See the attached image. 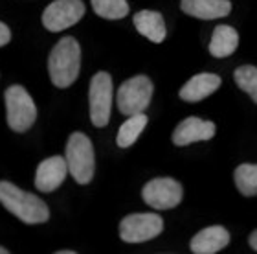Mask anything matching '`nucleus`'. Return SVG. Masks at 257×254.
I'll use <instances>...</instances> for the list:
<instances>
[{"label": "nucleus", "mask_w": 257, "mask_h": 254, "mask_svg": "<svg viewBox=\"0 0 257 254\" xmlns=\"http://www.w3.org/2000/svg\"><path fill=\"white\" fill-rule=\"evenodd\" d=\"M0 205H4V208L28 225L44 223L50 217L48 206L39 195L17 188L8 181H0Z\"/></svg>", "instance_id": "nucleus-1"}, {"label": "nucleus", "mask_w": 257, "mask_h": 254, "mask_svg": "<svg viewBox=\"0 0 257 254\" xmlns=\"http://www.w3.org/2000/svg\"><path fill=\"white\" fill-rule=\"evenodd\" d=\"M81 68V48L74 37H63L48 57L50 79L57 89H66L77 79Z\"/></svg>", "instance_id": "nucleus-2"}, {"label": "nucleus", "mask_w": 257, "mask_h": 254, "mask_svg": "<svg viewBox=\"0 0 257 254\" xmlns=\"http://www.w3.org/2000/svg\"><path fill=\"white\" fill-rule=\"evenodd\" d=\"M66 166L75 183L88 184L94 177V147L85 133H72L66 144Z\"/></svg>", "instance_id": "nucleus-3"}, {"label": "nucleus", "mask_w": 257, "mask_h": 254, "mask_svg": "<svg viewBox=\"0 0 257 254\" xmlns=\"http://www.w3.org/2000/svg\"><path fill=\"white\" fill-rule=\"evenodd\" d=\"M8 125L17 133H26L37 120V107L32 96L21 85H11L4 92Z\"/></svg>", "instance_id": "nucleus-4"}, {"label": "nucleus", "mask_w": 257, "mask_h": 254, "mask_svg": "<svg viewBox=\"0 0 257 254\" xmlns=\"http://www.w3.org/2000/svg\"><path fill=\"white\" fill-rule=\"evenodd\" d=\"M153 81L147 76H134L119 85L118 94H116V103H118L119 113L125 116L144 113L149 107V102L153 98Z\"/></svg>", "instance_id": "nucleus-5"}, {"label": "nucleus", "mask_w": 257, "mask_h": 254, "mask_svg": "<svg viewBox=\"0 0 257 254\" xmlns=\"http://www.w3.org/2000/svg\"><path fill=\"white\" fill-rule=\"evenodd\" d=\"M90 120L96 127H105L110 120L112 109V77L108 72H97L88 87Z\"/></svg>", "instance_id": "nucleus-6"}, {"label": "nucleus", "mask_w": 257, "mask_h": 254, "mask_svg": "<svg viewBox=\"0 0 257 254\" xmlns=\"http://www.w3.org/2000/svg\"><path fill=\"white\" fill-rule=\"evenodd\" d=\"M184 197L182 184L171 177H158L145 184L142 190V199L155 210H169L180 205Z\"/></svg>", "instance_id": "nucleus-7"}, {"label": "nucleus", "mask_w": 257, "mask_h": 254, "mask_svg": "<svg viewBox=\"0 0 257 254\" xmlns=\"http://www.w3.org/2000/svg\"><path fill=\"white\" fill-rule=\"evenodd\" d=\"M164 230V219L158 214H131L119 223V238L125 243H144Z\"/></svg>", "instance_id": "nucleus-8"}, {"label": "nucleus", "mask_w": 257, "mask_h": 254, "mask_svg": "<svg viewBox=\"0 0 257 254\" xmlns=\"http://www.w3.org/2000/svg\"><path fill=\"white\" fill-rule=\"evenodd\" d=\"M85 15L83 0H55L44 10L43 26L48 32H61L74 26Z\"/></svg>", "instance_id": "nucleus-9"}, {"label": "nucleus", "mask_w": 257, "mask_h": 254, "mask_svg": "<svg viewBox=\"0 0 257 254\" xmlns=\"http://www.w3.org/2000/svg\"><path fill=\"white\" fill-rule=\"evenodd\" d=\"M215 136V124L209 120L189 116L182 120L177 125V129L173 131V144L175 146H189L193 142L209 140Z\"/></svg>", "instance_id": "nucleus-10"}, {"label": "nucleus", "mask_w": 257, "mask_h": 254, "mask_svg": "<svg viewBox=\"0 0 257 254\" xmlns=\"http://www.w3.org/2000/svg\"><path fill=\"white\" fill-rule=\"evenodd\" d=\"M68 173L66 158L63 157H50L39 164L35 173V188L41 192H54L63 184L64 177Z\"/></svg>", "instance_id": "nucleus-11"}, {"label": "nucleus", "mask_w": 257, "mask_h": 254, "mask_svg": "<svg viewBox=\"0 0 257 254\" xmlns=\"http://www.w3.org/2000/svg\"><path fill=\"white\" fill-rule=\"evenodd\" d=\"M228 243H230V232L220 225H213L195 234L189 249L195 254H215L224 249Z\"/></svg>", "instance_id": "nucleus-12"}, {"label": "nucleus", "mask_w": 257, "mask_h": 254, "mask_svg": "<svg viewBox=\"0 0 257 254\" xmlns=\"http://www.w3.org/2000/svg\"><path fill=\"white\" fill-rule=\"evenodd\" d=\"M180 8L189 17L202 19V21H213V19L230 15L231 2L230 0H182Z\"/></svg>", "instance_id": "nucleus-13"}, {"label": "nucleus", "mask_w": 257, "mask_h": 254, "mask_svg": "<svg viewBox=\"0 0 257 254\" xmlns=\"http://www.w3.org/2000/svg\"><path fill=\"white\" fill-rule=\"evenodd\" d=\"M222 79L217 74H209V72H202L193 76L186 85L180 89V98L188 103H197L202 102L204 98H208L209 94H213L220 87Z\"/></svg>", "instance_id": "nucleus-14"}, {"label": "nucleus", "mask_w": 257, "mask_h": 254, "mask_svg": "<svg viewBox=\"0 0 257 254\" xmlns=\"http://www.w3.org/2000/svg\"><path fill=\"white\" fill-rule=\"evenodd\" d=\"M133 24L144 37L149 39L151 43H156V44L164 43V39L167 35L164 17L158 11H151V10L138 11L133 17Z\"/></svg>", "instance_id": "nucleus-15"}, {"label": "nucleus", "mask_w": 257, "mask_h": 254, "mask_svg": "<svg viewBox=\"0 0 257 254\" xmlns=\"http://www.w3.org/2000/svg\"><path fill=\"white\" fill-rule=\"evenodd\" d=\"M237 46H239V33L235 28L228 26V24L215 26L208 46L209 54L213 57H228L235 52Z\"/></svg>", "instance_id": "nucleus-16"}, {"label": "nucleus", "mask_w": 257, "mask_h": 254, "mask_svg": "<svg viewBox=\"0 0 257 254\" xmlns=\"http://www.w3.org/2000/svg\"><path fill=\"white\" fill-rule=\"evenodd\" d=\"M147 125V116L144 113L133 114L128 116L127 122L121 124V127L118 129V136H116V144L119 147H131L134 142L138 140V136L142 135V131Z\"/></svg>", "instance_id": "nucleus-17"}, {"label": "nucleus", "mask_w": 257, "mask_h": 254, "mask_svg": "<svg viewBox=\"0 0 257 254\" xmlns=\"http://www.w3.org/2000/svg\"><path fill=\"white\" fill-rule=\"evenodd\" d=\"M233 181L244 197L257 195V164H239L233 172Z\"/></svg>", "instance_id": "nucleus-18"}, {"label": "nucleus", "mask_w": 257, "mask_h": 254, "mask_svg": "<svg viewBox=\"0 0 257 254\" xmlns=\"http://www.w3.org/2000/svg\"><path fill=\"white\" fill-rule=\"evenodd\" d=\"M94 13L108 21H118L123 19L128 13L127 0H90Z\"/></svg>", "instance_id": "nucleus-19"}, {"label": "nucleus", "mask_w": 257, "mask_h": 254, "mask_svg": "<svg viewBox=\"0 0 257 254\" xmlns=\"http://www.w3.org/2000/svg\"><path fill=\"white\" fill-rule=\"evenodd\" d=\"M237 87L244 91L257 103V68L252 65H242L233 72Z\"/></svg>", "instance_id": "nucleus-20"}, {"label": "nucleus", "mask_w": 257, "mask_h": 254, "mask_svg": "<svg viewBox=\"0 0 257 254\" xmlns=\"http://www.w3.org/2000/svg\"><path fill=\"white\" fill-rule=\"evenodd\" d=\"M11 41V32L10 28L6 26L4 22H0V46H4Z\"/></svg>", "instance_id": "nucleus-21"}, {"label": "nucleus", "mask_w": 257, "mask_h": 254, "mask_svg": "<svg viewBox=\"0 0 257 254\" xmlns=\"http://www.w3.org/2000/svg\"><path fill=\"white\" fill-rule=\"evenodd\" d=\"M248 243H250V247H252V249L257 252V228L253 230L252 234H250V238H248Z\"/></svg>", "instance_id": "nucleus-22"}, {"label": "nucleus", "mask_w": 257, "mask_h": 254, "mask_svg": "<svg viewBox=\"0 0 257 254\" xmlns=\"http://www.w3.org/2000/svg\"><path fill=\"white\" fill-rule=\"evenodd\" d=\"M57 252H59V254H75L74 250H68V249H66V250H57Z\"/></svg>", "instance_id": "nucleus-23"}, {"label": "nucleus", "mask_w": 257, "mask_h": 254, "mask_svg": "<svg viewBox=\"0 0 257 254\" xmlns=\"http://www.w3.org/2000/svg\"><path fill=\"white\" fill-rule=\"evenodd\" d=\"M8 252H10V250L4 249V247H0V254H8Z\"/></svg>", "instance_id": "nucleus-24"}]
</instances>
